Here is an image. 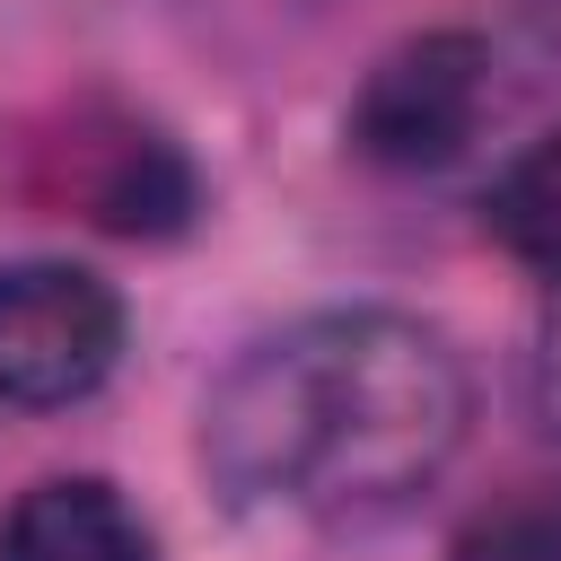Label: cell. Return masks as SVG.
<instances>
[{
  "instance_id": "cell-1",
  "label": "cell",
  "mask_w": 561,
  "mask_h": 561,
  "mask_svg": "<svg viewBox=\"0 0 561 561\" xmlns=\"http://www.w3.org/2000/svg\"><path fill=\"white\" fill-rule=\"evenodd\" d=\"M473 421L456 342L403 307H324L245 342L202 394L210 482L289 526H377L421 500Z\"/></svg>"
},
{
  "instance_id": "cell-2",
  "label": "cell",
  "mask_w": 561,
  "mask_h": 561,
  "mask_svg": "<svg viewBox=\"0 0 561 561\" xmlns=\"http://www.w3.org/2000/svg\"><path fill=\"white\" fill-rule=\"evenodd\" d=\"M123 359V298L88 263H0V403H88Z\"/></svg>"
},
{
  "instance_id": "cell-3",
  "label": "cell",
  "mask_w": 561,
  "mask_h": 561,
  "mask_svg": "<svg viewBox=\"0 0 561 561\" xmlns=\"http://www.w3.org/2000/svg\"><path fill=\"white\" fill-rule=\"evenodd\" d=\"M482 105H491V53H482V35L430 26V35L394 44L359 79V96H351V149L368 167L430 175V167L465 158V140L482 131Z\"/></svg>"
},
{
  "instance_id": "cell-4",
  "label": "cell",
  "mask_w": 561,
  "mask_h": 561,
  "mask_svg": "<svg viewBox=\"0 0 561 561\" xmlns=\"http://www.w3.org/2000/svg\"><path fill=\"white\" fill-rule=\"evenodd\" d=\"M44 149H53L44 202H70L105 237H175L202 202L184 149L131 114H70V131Z\"/></svg>"
},
{
  "instance_id": "cell-5",
  "label": "cell",
  "mask_w": 561,
  "mask_h": 561,
  "mask_svg": "<svg viewBox=\"0 0 561 561\" xmlns=\"http://www.w3.org/2000/svg\"><path fill=\"white\" fill-rule=\"evenodd\" d=\"M0 561H158V535L105 473H53L9 508Z\"/></svg>"
},
{
  "instance_id": "cell-6",
  "label": "cell",
  "mask_w": 561,
  "mask_h": 561,
  "mask_svg": "<svg viewBox=\"0 0 561 561\" xmlns=\"http://www.w3.org/2000/svg\"><path fill=\"white\" fill-rule=\"evenodd\" d=\"M491 237L526 272L561 280V131L535 140V149H517L500 167V184H491Z\"/></svg>"
},
{
  "instance_id": "cell-7",
  "label": "cell",
  "mask_w": 561,
  "mask_h": 561,
  "mask_svg": "<svg viewBox=\"0 0 561 561\" xmlns=\"http://www.w3.org/2000/svg\"><path fill=\"white\" fill-rule=\"evenodd\" d=\"M456 561H561V491L482 517V526L456 543Z\"/></svg>"
},
{
  "instance_id": "cell-8",
  "label": "cell",
  "mask_w": 561,
  "mask_h": 561,
  "mask_svg": "<svg viewBox=\"0 0 561 561\" xmlns=\"http://www.w3.org/2000/svg\"><path fill=\"white\" fill-rule=\"evenodd\" d=\"M526 394H535V421L561 438V280L543 298V324H535V359H526Z\"/></svg>"
},
{
  "instance_id": "cell-9",
  "label": "cell",
  "mask_w": 561,
  "mask_h": 561,
  "mask_svg": "<svg viewBox=\"0 0 561 561\" xmlns=\"http://www.w3.org/2000/svg\"><path fill=\"white\" fill-rule=\"evenodd\" d=\"M517 26L535 35V53L561 61V0H517Z\"/></svg>"
}]
</instances>
